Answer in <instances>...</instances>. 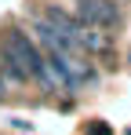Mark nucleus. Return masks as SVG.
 <instances>
[{
    "label": "nucleus",
    "mask_w": 131,
    "mask_h": 135,
    "mask_svg": "<svg viewBox=\"0 0 131 135\" xmlns=\"http://www.w3.org/2000/svg\"><path fill=\"white\" fill-rule=\"evenodd\" d=\"M0 55H11V59L29 73V80L40 84L44 91H51V95L58 91V80H55V73H51L47 59H44V47L37 44V37H29L26 29H7L4 40H0Z\"/></svg>",
    "instance_id": "obj_1"
},
{
    "label": "nucleus",
    "mask_w": 131,
    "mask_h": 135,
    "mask_svg": "<svg viewBox=\"0 0 131 135\" xmlns=\"http://www.w3.org/2000/svg\"><path fill=\"white\" fill-rule=\"evenodd\" d=\"M77 15L87 26L102 29V33H109V29H117V26L124 22V15H120V7L113 0H77Z\"/></svg>",
    "instance_id": "obj_2"
},
{
    "label": "nucleus",
    "mask_w": 131,
    "mask_h": 135,
    "mask_svg": "<svg viewBox=\"0 0 131 135\" xmlns=\"http://www.w3.org/2000/svg\"><path fill=\"white\" fill-rule=\"evenodd\" d=\"M7 88H11V80H7V73H4V66H0V102L7 99Z\"/></svg>",
    "instance_id": "obj_3"
}]
</instances>
